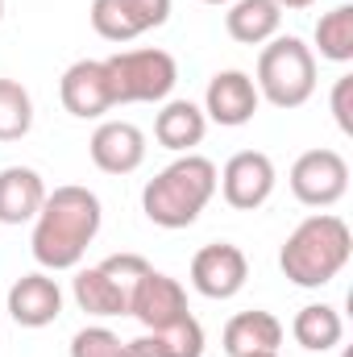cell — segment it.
Listing matches in <instances>:
<instances>
[{
  "mask_svg": "<svg viewBox=\"0 0 353 357\" xmlns=\"http://www.w3.org/2000/svg\"><path fill=\"white\" fill-rule=\"evenodd\" d=\"M100 220H104V208H100L96 191L80 187V183L46 191V204L33 216V237H29L38 266L75 270L84 262L88 245L96 241V233H100Z\"/></svg>",
  "mask_w": 353,
  "mask_h": 357,
  "instance_id": "cell-1",
  "label": "cell"
},
{
  "mask_svg": "<svg viewBox=\"0 0 353 357\" xmlns=\"http://www.w3.org/2000/svg\"><path fill=\"white\" fill-rule=\"evenodd\" d=\"M353 258V233L350 225L333 212H312L291 229V237L278 250V270L295 287H329Z\"/></svg>",
  "mask_w": 353,
  "mask_h": 357,
  "instance_id": "cell-2",
  "label": "cell"
},
{
  "mask_svg": "<svg viewBox=\"0 0 353 357\" xmlns=\"http://www.w3.org/2000/svg\"><path fill=\"white\" fill-rule=\"evenodd\" d=\"M216 195V162L204 154H179L171 167L142 187V212L158 229H187Z\"/></svg>",
  "mask_w": 353,
  "mask_h": 357,
  "instance_id": "cell-3",
  "label": "cell"
},
{
  "mask_svg": "<svg viewBox=\"0 0 353 357\" xmlns=\"http://www.w3.org/2000/svg\"><path fill=\"white\" fill-rule=\"evenodd\" d=\"M254 88L258 100L291 112L303 108L316 91V54L303 38L295 33H278L270 38L258 54V71H254Z\"/></svg>",
  "mask_w": 353,
  "mask_h": 357,
  "instance_id": "cell-4",
  "label": "cell"
},
{
  "mask_svg": "<svg viewBox=\"0 0 353 357\" xmlns=\"http://www.w3.org/2000/svg\"><path fill=\"white\" fill-rule=\"evenodd\" d=\"M104 71L112 84V104H163V100H171L179 84L175 54H167L158 46L117 50L104 59Z\"/></svg>",
  "mask_w": 353,
  "mask_h": 357,
  "instance_id": "cell-5",
  "label": "cell"
},
{
  "mask_svg": "<svg viewBox=\"0 0 353 357\" xmlns=\"http://www.w3.org/2000/svg\"><path fill=\"white\" fill-rule=\"evenodd\" d=\"M287 183H291V195L303 208H333L350 191V162L337 150L320 146V150H308V154L295 158Z\"/></svg>",
  "mask_w": 353,
  "mask_h": 357,
  "instance_id": "cell-6",
  "label": "cell"
},
{
  "mask_svg": "<svg viewBox=\"0 0 353 357\" xmlns=\"http://www.w3.org/2000/svg\"><path fill=\"white\" fill-rule=\"evenodd\" d=\"M274 183H278L274 162L262 150H241V154H233L225 162V171H216V187H220L225 204L237 208V212L262 208L266 199L274 195Z\"/></svg>",
  "mask_w": 353,
  "mask_h": 357,
  "instance_id": "cell-7",
  "label": "cell"
},
{
  "mask_svg": "<svg viewBox=\"0 0 353 357\" xmlns=\"http://www.w3.org/2000/svg\"><path fill=\"white\" fill-rule=\"evenodd\" d=\"M129 316H133L146 333H163V328L179 324L183 316H191V312H187V291L179 287V278H171V274H163V270L150 266L137 278V287L129 291Z\"/></svg>",
  "mask_w": 353,
  "mask_h": 357,
  "instance_id": "cell-8",
  "label": "cell"
},
{
  "mask_svg": "<svg viewBox=\"0 0 353 357\" xmlns=\"http://www.w3.org/2000/svg\"><path fill=\"white\" fill-rule=\"evenodd\" d=\"M91 29L104 42H133L171 17V0H91Z\"/></svg>",
  "mask_w": 353,
  "mask_h": 357,
  "instance_id": "cell-9",
  "label": "cell"
},
{
  "mask_svg": "<svg viewBox=\"0 0 353 357\" xmlns=\"http://www.w3.org/2000/svg\"><path fill=\"white\" fill-rule=\"evenodd\" d=\"M250 278V262L233 241H212L191 258V287L204 299H233Z\"/></svg>",
  "mask_w": 353,
  "mask_h": 357,
  "instance_id": "cell-10",
  "label": "cell"
},
{
  "mask_svg": "<svg viewBox=\"0 0 353 357\" xmlns=\"http://www.w3.org/2000/svg\"><path fill=\"white\" fill-rule=\"evenodd\" d=\"M258 88H254V75L229 67V71H216L208 79V91H204V116L225 125V129H241L254 121L258 112Z\"/></svg>",
  "mask_w": 353,
  "mask_h": 357,
  "instance_id": "cell-11",
  "label": "cell"
},
{
  "mask_svg": "<svg viewBox=\"0 0 353 357\" xmlns=\"http://www.w3.org/2000/svg\"><path fill=\"white\" fill-rule=\"evenodd\" d=\"M59 100L71 116L80 121H96L104 116L112 104V84H108V71H104V59H80L63 71L59 79Z\"/></svg>",
  "mask_w": 353,
  "mask_h": 357,
  "instance_id": "cell-12",
  "label": "cell"
},
{
  "mask_svg": "<svg viewBox=\"0 0 353 357\" xmlns=\"http://www.w3.org/2000/svg\"><path fill=\"white\" fill-rule=\"evenodd\" d=\"M88 154L104 175H133L146 162V133L133 121H104L91 133Z\"/></svg>",
  "mask_w": 353,
  "mask_h": 357,
  "instance_id": "cell-13",
  "label": "cell"
},
{
  "mask_svg": "<svg viewBox=\"0 0 353 357\" xmlns=\"http://www.w3.org/2000/svg\"><path fill=\"white\" fill-rule=\"evenodd\" d=\"M8 316L21 328H46V324H54L63 316V287L46 270L21 274L8 287Z\"/></svg>",
  "mask_w": 353,
  "mask_h": 357,
  "instance_id": "cell-14",
  "label": "cell"
},
{
  "mask_svg": "<svg viewBox=\"0 0 353 357\" xmlns=\"http://www.w3.org/2000/svg\"><path fill=\"white\" fill-rule=\"evenodd\" d=\"M225 354L229 357H246V354H278L283 345V324L274 312H237L229 324H225V337H220Z\"/></svg>",
  "mask_w": 353,
  "mask_h": 357,
  "instance_id": "cell-15",
  "label": "cell"
},
{
  "mask_svg": "<svg viewBox=\"0 0 353 357\" xmlns=\"http://www.w3.org/2000/svg\"><path fill=\"white\" fill-rule=\"evenodd\" d=\"M46 183L33 167H4L0 171V225H25L42 212Z\"/></svg>",
  "mask_w": 353,
  "mask_h": 357,
  "instance_id": "cell-16",
  "label": "cell"
},
{
  "mask_svg": "<svg viewBox=\"0 0 353 357\" xmlns=\"http://www.w3.org/2000/svg\"><path fill=\"white\" fill-rule=\"evenodd\" d=\"M208 133V116L200 104L191 100H163V112L154 116V137L163 150H175V154H191Z\"/></svg>",
  "mask_w": 353,
  "mask_h": 357,
  "instance_id": "cell-17",
  "label": "cell"
},
{
  "mask_svg": "<svg viewBox=\"0 0 353 357\" xmlns=\"http://www.w3.org/2000/svg\"><path fill=\"white\" fill-rule=\"evenodd\" d=\"M283 25V8L274 0H233L225 13V29L237 46H266L270 38H278Z\"/></svg>",
  "mask_w": 353,
  "mask_h": 357,
  "instance_id": "cell-18",
  "label": "cell"
},
{
  "mask_svg": "<svg viewBox=\"0 0 353 357\" xmlns=\"http://www.w3.org/2000/svg\"><path fill=\"white\" fill-rule=\"evenodd\" d=\"M291 337H295V345L308 349V354H329V349L341 345L345 320H341V312H337L333 303H308V307L295 312Z\"/></svg>",
  "mask_w": 353,
  "mask_h": 357,
  "instance_id": "cell-19",
  "label": "cell"
},
{
  "mask_svg": "<svg viewBox=\"0 0 353 357\" xmlns=\"http://www.w3.org/2000/svg\"><path fill=\"white\" fill-rule=\"evenodd\" d=\"M71 295L80 303V312H88L96 320H112V316H129V295L104 274L100 266H88L71 278Z\"/></svg>",
  "mask_w": 353,
  "mask_h": 357,
  "instance_id": "cell-20",
  "label": "cell"
},
{
  "mask_svg": "<svg viewBox=\"0 0 353 357\" xmlns=\"http://www.w3.org/2000/svg\"><path fill=\"white\" fill-rule=\"evenodd\" d=\"M316 50L329 63H353V4H337L316 21Z\"/></svg>",
  "mask_w": 353,
  "mask_h": 357,
  "instance_id": "cell-21",
  "label": "cell"
},
{
  "mask_svg": "<svg viewBox=\"0 0 353 357\" xmlns=\"http://www.w3.org/2000/svg\"><path fill=\"white\" fill-rule=\"evenodd\" d=\"M33 129V100L17 79H0V142H21Z\"/></svg>",
  "mask_w": 353,
  "mask_h": 357,
  "instance_id": "cell-22",
  "label": "cell"
},
{
  "mask_svg": "<svg viewBox=\"0 0 353 357\" xmlns=\"http://www.w3.org/2000/svg\"><path fill=\"white\" fill-rule=\"evenodd\" d=\"M150 337L163 349V357H204V328L195 316H183L179 324L163 328V333H150Z\"/></svg>",
  "mask_w": 353,
  "mask_h": 357,
  "instance_id": "cell-23",
  "label": "cell"
},
{
  "mask_svg": "<svg viewBox=\"0 0 353 357\" xmlns=\"http://www.w3.org/2000/svg\"><path fill=\"white\" fill-rule=\"evenodd\" d=\"M121 337L104 324H88L71 337V357H121Z\"/></svg>",
  "mask_w": 353,
  "mask_h": 357,
  "instance_id": "cell-24",
  "label": "cell"
},
{
  "mask_svg": "<svg viewBox=\"0 0 353 357\" xmlns=\"http://www.w3.org/2000/svg\"><path fill=\"white\" fill-rule=\"evenodd\" d=\"M100 270H104V274L125 291V295H129V291L137 287V278L150 270V262H146L142 254H112V258H104V262H100Z\"/></svg>",
  "mask_w": 353,
  "mask_h": 357,
  "instance_id": "cell-25",
  "label": "cell"
},
{
  "mask_svg": "<svg viewBox=\"0 0 353 357\" xmlns=\"http://www.w3.org/2000/svg\"><path fill=\"white\" fill-rule=\"evenodd\" d=\"M353 75H341L337 84H333V116H337V129L341 133H353Z\"/></svg>",
  "mask_w": 353,
  "mask_h": 357,
  "instance_id": "cell-26",
  "label": "cell"
},
{
  "mask_svg": "<svg viewBox=\"0 0 353 357\" xmlns=\"http://www.w3.org/2000/svg\"><path fill=\"white\" fill-rule=\"evenodd\" d=\"M121 357H163V349H158L154 337L146 333V337H137V341H125V345H121Z\"/></svg>",
  "mask_w": 353,
  "mask_h": 357,
  "instance_id": "cell-27",
  "label": "cell"
},
{
  "mask_svg": "<svg viewBox=\"0 0 353 357\" xmlns=\"http://www.w3.org/2000/svg\"><path fill=\"white\" fill-rule=\"evenodd\" d=\"M274 4H278L283 13H287V8H291V13H299V8H312L316 0H274Z\"/></svg>",
  "mask_w": 353,
  "mask_h": 357,
  "instance_id": "cell-28",
  "label": "cell"
},
{
  "mask_svg": "<svg viewBox=\"0 0 353 357\" xmlns=\"http://www.w3.org/2000/svg\"><path fill=\"white\" fill-rule=\"evenodd\" d=\"M200 4H225V8H229V4H233V0H200Z\"/></svg>",
  "mask_w": 353,
  "mask_h": 357,
  "instance_id": "cell-29",
  "label": "cell"
},
{
  "mask_svg": "<svg viewBox=\"0 0 353 357\" xmlns=\"http://www.w3.org/2000/svg\"><path fill=\"white\" fill-rule=\"evenodd\" d=\"M246 357H278V354H246Z\"/></svg>",
  "mask_w": 353,
  "mask_h": 357,
  "instance_id": "cell-30",
  "label": "cell"
},
{
  "mask_svg": "<svg viewBox=\"0 0 353 357\" xmlns=\"http://www.w3.org/2000/svg\"><path fill=\"white\" fill-rule=\"evenodd\" d=\"M0 21H4V0H0Z\"/></svg>",
  "mask_w": 353,
  "mask_h": 357,
  "instance_id": "cell-31",
  "label": "cell"
}]
</instances>
